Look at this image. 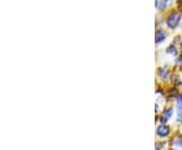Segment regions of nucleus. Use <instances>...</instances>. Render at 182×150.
Returning a JSON list of instances; mask_svg holds the SVG:
<instances>
[{
	"instance_id": "f257e3e1",
	"label": "nucleus",
	"mask_w": 182,
	"mask_h": 150,
	"mask_svg": "<svg viewBox=\"0 0 182 150\" xmlns=\"http://www.w3.org/2000/svg\"><path fill=\"white\" fill-rule=\"evenodd\" d=\"M180 21V14L178 12H173L167 18V25L170 28H176Z\"/></svg>"
},
{
	"instance_id": "f03ea898",
	"label": "nucleus",
	"mask_w": 182,
	"mask_h": 150,
	"mask_svg": "<svg viewBox=\"0 0 182 150\" xmlns=\"http://www.w3.org/2000/svg\"><path fill=\"white\" fill-rule=\"evenodd\" d=\"M170 133V129L166 125H160L157 128V135L159 137H166Z\"/></svg>"
},
{
	"instance_id": "7ed1b4c3",
	"label": "nucleus",
	"mask_w": 182,
	"mask_h": 150,
	"mask_svg": "<svg viewBox=\"0 0 182 150\" xmlns=\"http://www.w3.org/2000/svg\"><path fill=\"white\" fill-rule=\"evenodd\" d=\"M177 117L178 121H182V97L177 98Z\"/></svg>"
},
{
	"instance_id": "20e7f679",
	"label": "nucleus",
	"mask_w": 182,
	"mask_h": 150,
	"mask_svg": "<svg viewBox=\"0 0 182 150\" xmlns=\"http://www.w3.org/2000/svg\"><path fill=\"white\" fill-rule=\"evenodd\" d=\"M173 115V109L170 108V109H167L166 111H164L163 115H162V122H167V121L171 118Z\"/></svg>"
},
{
	"instance_id": "39448f33",
	"label": "nucleus",
	"mask_w": 182,
	"mask_h": 150,
	"mask_svg": "<svg viewBox=\"0 0 182 150\" xmlns=\"http://www.w3.org/2000/svg\"><path fill=\"white\" fill-rule=\"evenodd\" d=\"M165 39V33L163 31H162L161 29L157 30L156 31V38H155V42L157 43H159L161 42H163V40Z\"/></svg>"
},
{
	"instance_id": "423d86ee",
	"label": "nucleus",
	"mask_w": 182,
	"mask_h": 150,
	"mask_svg": "<svg viewBox=\"0 0 182 150\" xmlns=\"http://www.w3.org/2000/svg\"><path fill=\"white\" fill-rule=\"evenodd\" d=\"M170 2H171V0H159V1L156 2V6H159L160 8H165L166 6H168Z\"/></svg>"
},
{
	"instance_id": "0eeeda50",
	"label": "nucleus",
	"mask_w": 182,
	"mask_h": 150,
	"mask_svg": "<svg viewBox=\"0 0 182 150\" xmlns=\"http://www.w3.org/2000/svg\"><path fill=\"white\" fill-rule=\"evenodd\" d=\"M176 144H177L179 147H181V148H182V136H179V138H178Z\"/></svg>"
},
{
	"instance_id": "6e6552de",
	"label": "nucleus",
	"mask_w": 182,
	"mask_h": 150,
	"mask_svg": "<svg viewBox=\"0 0 182 150\" xmlns=\"http://www.w3.org/2000/svg\"><path fill=\"white\" fill-rule=\"evenodd\" d=\"M181 73H182V68H181Z\"/></svg>"
}]
</instances>
